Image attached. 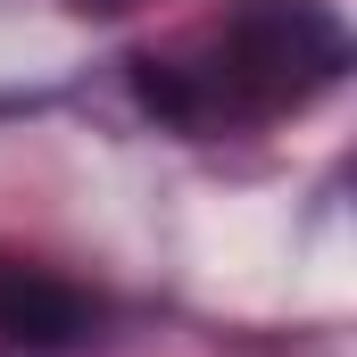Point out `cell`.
Masks as SVG:
<instances>
[{
  "instance_id": "7a4b0ae2",
  "label": "cell",
  "mask_w": 357,
  "mask_h": 357,
  "mask_svg": "<svg viewBox=\"0 0 357 357\" xmlns=\"http://www.w3.org/2000/svg\"><path fill=\"white\" fill-rule=\"evenodd\" d=\"M100 333V307L67 274H42V266H0V341L33 357H67Z\"/></svg>"
},
{
  "instance_id": "6da1fadb",
  "label": "cell",
  "mask_w": 357,
  "mask_h": 357,
  "mask_svg": "<svg viewBox=\"0 0 357 357\" xmlns=\"http://www.w3.org/2000/svg\"><path fill=\"white\" fill-rule=\"evenodd\" d=\"M341 67H349V33L316 0H258L216 33L208 67H191V75H199V100H208V125H216V116L299 108Z\"/></svg>"
}]
</instances>
